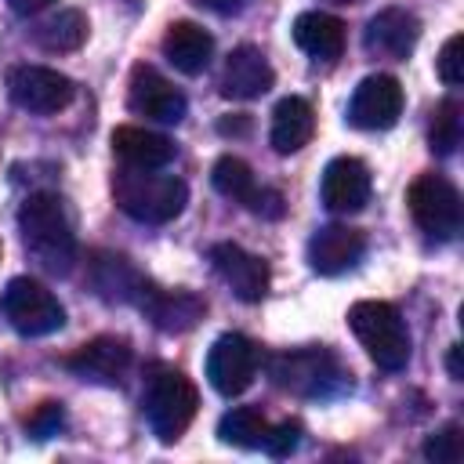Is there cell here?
I'll use <instances>...</instances> for the list:
<instances>
[{"label": "cell", "instance_id": "26", "mask_svg": "<svg viewBox=\"0 0 464 464\" xmlns=\"http://www.w3.org/2000/svg\"><path fill=\"white\" fill-rule=\"evenodd\" d=\"M141 276L127 265V257H116V254H102L94 261V286L109 297V301H134L138 290H141Z\"/></svg>", "mask_w": 464, "mask_h": 464}, {"label": "cell", "instance_id": "25", "mask_svg": "<svg viewBox=\"0 0 464 464\" xmlns=\"http://www.w3.org/2000/svg\"><path fill=\"white\" fill-rule=\"evenodd\" d=\"M268 420L257 406H232L221 420H218V439L225 446H239V450H254L265 442Z\"/></svg>", "mask_w": 464, "mask_h": 464}, {"label": "cell", "instance_id": "27", "mask_svg": "<svg viewBox=\"0 0 464 464\" xmlns=\"http://www.w3.org/2000/svg\"><path fill=\"white\" fill-rule=\"evenodd\" d=\"M460 130H464L460 105L457 102H442L435 109V120H431V149L442 152V156H450L460 145Z\"/></svg>", "mask_w": 464, "mask_h": 464}, {"label": "cell", "instance_id": "11", "mask_svg": "<svg viewBox=\"0 0 464 464\" xmlns=\"http://www.w3.org/2000/svg\"><path fill=\"white\" fill-rule=\"evenodd\" d=\"M210 181H214V188H218L225 199L246 207V210L257 214V218H283V210H286V207H283V196H279L276 188L257 185L250 163L239 160V156H221V160L214 163V170H210Z\"/></svg>", "mask_w": 464, "mask_h": 464}, {"label": "cell", "instance_id": "33", "mask_svg": "<svg viewBox=\"0 0 464 464\" xmlns=\"http://www.w3.org/2000/svg\"><path fill=\"white\" fill-rule=\"evenodd\" d=\"M7 4H11V11H14V14H36V11L51 7L54 0H7Z\"/></svg>", "mask_w": 464, "mask_h": 464}, {"label": "cell", "instance_id": "3", "mask_svg": "<svg viewBox=\"0 0 464 464\" xmlns=\"http://www.w3.org/2000/svg\"><path fill=\"white\" fill-rule=\"evenodd\" d=\"M348 326L377 366H384V370L406 366L410 330H406L395 304H388V301H355L348 308Z\"/></svg>", "mask_w": 464, "mask_h": 464}, {"label": "cell", "instance_id": "6", "mask_svg": "<svg viewBox=\"0 0 464 464\" xmlns=\"http://www.w3.org/2000/svg\"><path fill=\"white\" fill-rule=\"evenodd\" d=\"M268 373L279 388L294 392V395H334L344 388V370L337 366V359L323 348H301V352H283L268 362Z\"/></svg>", "mask_w": 464, "mask_h": 464}, {"label": "cell", "instance_id": "20", "mask_svg": "<svg viewBox=\"0 0 464 464\" xmlns=\"http://www.w3.org/2000/svg\"><path fill=\"white\" fill-rule=\"evenodd\" d=\"M112 152L123 160V167H141V170H160L178 156V145L167 134L145 130V127H116L112 130Z\"/></svg>", "mask_w": 464, "mask_h": 464}, {"label": "cell", "instance_id": "30", "mask_svg": "<svg viewBox=\"0 0 464 464\" xmlns=\"http://www.w3.org/2000/svg\"><path fill=\"white\" fill-rule=\"evenodd\" d=\"M297 442H301V424L297 420H283V424H268V431H265V450L272 453V457H286V453H294L297 450Z\"/></svg>", "mask_w": 464, "mask_h": 464}, {"label": "cell", "instance_id": "4", "mask_svg": "<svg viewBox=\"0 0 464 464\" xmlns=\"http://www.w3.org/2000/svg\"><path fill=\"white\" fill-rule=\"evenodd\" d=\"M145 420L160 442H178L199 410L196 384L178 370H156L145 384Z\"/></svg>", "mask_w": 464, "mask_h": 464}, {"label": "cell", "instance_id": "14", "mask_svg": "<svg viewBox=\"0 0 464 464\" xmlns=\"http://www.w3.org/2000/svg\"><path fill=\"white\" fill-rule=\"evenodd\" d=\"M417 40H420V22L413 11H402V7L377 11L362 29V47L373 58H388V62H406Z\"/></svg>", "mask_w": 464, "mask_h": 464}, {"label": "cell", "instance_id": "22", "mask_svg": "<svg viewBox=\"0 0 464 464\" xmlns=\"http://www.w3.org/2000/svg\"><path fill=\"white\" fill-rule=\"evenodd\" d=\"M312 134H315V109H312V102L290 94V98H283L272 109V130H268V138H272V149L279 156L301 152L312 141Z\"/></svg>", "mask_w": 464, "mask_h": 464}, {"label": "cell", "instance_id": "29", "mask_svg": "<svg viewBox=\"0 0 464 464\" xmlns=\"http://www.w3.org/2000/svg\"><path fill=\"white\" fill-rule=\"evenodd\" d=\"M435 69H439V80H442L446 87H460V83H464V36H460V33H453V36L442 44Z\"/></svg>", "mask_w": 464, "mask_h": 464}, {"label": "cell", "instance_id": "13", "mask_svg": "<svg viewBox=\"0 0 464 464\" xmlns=\"http://www.w3.org/2000/svg\"><path fill=\"white\" fill-rule=\"evenodd\" d=\"M370 192H373V181H370V170L362 160L355 156H337L326 163L323 170V181H319V199L326 210L334 214H355L370 203Z\"/></svg>", "mask_w": 464, "mask_h": 464}, {"label": "cell", "instance_id": "35", "mask_svg": "<svg viewBox=\"0 0 464 464\" xmlns=\"http://www.w3.org/2000/svg\"><path fill=\"white\" fill-rule=\"evenodd\" d=\"M218 127H221V134H243L246 130V120H221Z\"/></svg>", "mask_w": 464, "mask_h": 464}, {"label": "cell", "instance_id": "32", "mask_svg": "<svg viewBox=\"0 0 464 464\" xmlns=\"http://www.w3.org/2000/svg\"><path fill=\"white\" fill-rule=\"evenodd\" d=\"M192 4H199V7H207L214 14H236V11H243L246 0H192Z\"/></svg>", "mask_w": 464, "mask_h": 464}, {"label": "cell", "instance_id": "15", "mask_svg": "<svg viewBox=\"0 0 464 464\" xmlns=\"http://www.w3.org/2000/svg\"><path fill=\"white\" fill-rule=\"evenodd\" d=\"M210 265L221 276V283L239 297V301H261L268 294V265L243 250L239 243H214L210 246Z\"/></svg>", "mask_w": 464, "mask_h": 464}, {"label": "cell", "instance_id": "9", "mask_svg": "<svg viewBox=\"0 0 464 464\" xmlns=\"http://www.w3.org/2000/svg\"><path fill=\"white\" fill-rule=\"evenodd\" d=\"M7 94H11V102L18 109L36 112V116H51V112H62L76 98V87L58 69H47V65H14L7 72Z\"/></svg>", "mask_w": 464, "mask_h": 464}, {"label": "cell", "instance_id": "19", "mask_svg": "<svg viewBox=\"0 0 464 464\" xmlns=\"http://www.w3.org/2000/svg\"><path fill=\"white\" fill-rule=\"evenodd\" d=\"M276 72L268 65V58L243 44L236 47L228 58H225V69H221V94L225 98H239V102H250V98H261L268 87H272Z\"/></svg>", "mask_w": 464, "mask_h": 464}, {"label": "cell", "instance_id": "28", "mask_svg": "<svg viewBox=\"0 0 464 464\" xmlns=\"http://www.w3.org/2000/svg\"><path fill=\"white\" fill-rule=\"evenodd\" d=\"M424 457L435 460V464H457L464 457V435H460V428L450 424V428L428 435L424 439Z\"/></svg>", "mask_w": 464, "mask_h": 464}, {"label": "cell", "instance_id": "23", "mask_svg": "<svg viewBox=\"0 0 464 464\" xmlns=\"http://www.w3.org/2000/svg\"><path fill=\"white\" fill-rule=\"evenodd\" d=\"M294 44L304 54H312L319 62H330L344 47V22L326 14V11H301L294 18Z\"/></svg>", "mask_w": 464, "mask_h": 464}, {"label": "cell", "instance_id": "8", "mask_svg": "<svg viewBox=\"0 0 464 464\" xmlns=\"http://www.w3.org/2000/svg\"><path fill=\"white\" fill-rule=\"evenodd\" d=\"M257 366H261V352L243 334H221L207 352V381L225 399L243 395L254 384Z\"/></svg>", "mask_w": 464, "mask_h": 464}, {"label": "cell", "instance_id": "10", "mask_svg": "<svg viewBox=\"0 0 464 464\" xmlns=\"http://www.w3.org/2000/svg\"><path fill=\"white\" fill-rule=\"evenodd\" d=\"M402 116V83L388 72L359 80L348 98V123L359 130H388Z\"/></svg>", "mask_w": 464, "mask_h": 464}, {"label": "cell", "instance_id": "12", "mask_svg": "<svg viewBox=\"0 0 464 464\" xmlns=\"http://www.w3.org/2000/svg\"><path fill=\"white\" fill-rule=\"evenodd\" d=\"M127 105H130V112L160 120V123H178L188 109L185 94L152 65H134L130 83H127Z\"/></svg>", "mask_w": 464, "mask_h": 464}, {"label": "cell", "instance_id": "18", "mask_svg": "<svg viewBox=\"0 0 464 464\" xmlns=\"http://www.w3.org/2000/svg\"><path fill=\"white\" fill-rule=\"evenodd\" d=\"M362 250H366V239H362L359 228H352V225H323L308 239V265L319 276H341V272L355 268Z\"/></svg>", "mask_w": 464, "mask_h": 464}, {"label": "cell", "instance_id": "7", "mask_svg": "<svg viewBox=\"0 0 464 464\" xmlns=\"http://www.w3.org/2000/svg\"><path fill=\"white\" fill-rule=\"evenodd\" d=\"M406 203L413 221L435 236V239H453L460 232L464 221V207H460V192L453 188V181H446L442 174H420L410 181L406 188Z\"/></svg>", "mask_w": 464, "mask_h": 464}, {"label": "cell", "instance_id": "2", "mask_svg": "<svg viewBox=\"0 0 464 464\" xmlns=\"http://www.w3.org/2000/svg\"><path fill=\"white\" fill-rule=\"evenodd\" d=\"M112 199L127 218H134L141 225H167L185 210L188 185L181 178H174V174L123 167L112 178Z\"/></svg>", "mask_w": 464, "mask_h": 464}, {"label": "cell", "instance_id": "24", "mask_svg": "<svg viewBox=\"0 0 464 464\" xmlns=\"http://www.w3.org/2000/svg\"><path fill=\"white\" fill-rule=\"evenodd\" d=\"M33 40H36L44 51H58V54L76 51V47L87 40V18H83V11L65 7V11H58V14L44 18V22L33 29Z\"/></svg>", "mask_w": 464, "mask_h": 464}, {"label": "cell", "instance_id": "1", "mask_svg": "<svg viewBox=\"0 0 464 464\" xmlns=\"http://www.w3.org/2000/svg\"><path fill=\"white\" fill-rule=\"evenodd\" d=\"M18 232H22V243L40 268H47L51 276H65L72 268L76 236H72V221L65 214L62 196L33 192L18 210Z\"/></svg>", "mask_w": 464, "mask_h": 464}, {"label": "cell", "instance_id": "17", "mask_svg": "<svg viewBox=\"0 0 464 464\" xmlns=\"http://www.w3.org/2000/svg\"><path fill=\"white\" fill-rule=\"evenodd\" d=\"M65 366L91 384H120V377L130 366V348L123 337H94L80 344L72 355H65Z\"/></svg>", "mask_w": 464, "mask_h": 464}, {"label": "cell", "instance_id": "31", "mask_svg": "<svg viewBox=\"0 0 464 464\" xmlns=\"http://www.w3.org/2000/svg\"><path fill=\"white\" fill-rule=\"evenodd\" d=\"M58 428H62V402H44V406L29 417V431H33L36 439L54 435Z\"/></svg>", "mask_w": 464, "mask_h": 464}, {"label": "cell", "instance_id": "5", "mask_svg": "<svg viewBox=\"0 0 464 464\" xmlns=\"http://www.w3.org/2000/svg\"><path fill=\"white\" fill-rule=\"evenodd\" d=\"M0 312H4L7 326L18 330L22 337L54 334V330H62V323H65V308L58 304V297H54L44 283H36V279H29V276H18V279H11V283L4 286V294H0Z\"/></svg>", "mask_w": 464, "mask_h": 464}, {"label": "cell", "instance_id": "21", "mask_svg": "<svg viewBox=\"0 0 464 464\" xmlns=\"http://www.w3.org/2000/svg\"><path fill=\"white\" fill-rule=\"evenodd\" d=\"M163 58L185 72V76H199L210 58H214V36L196 25V22H174L167 33H163Z\"/></svg>", "mask_w": 464, "mask_h": 464}, {"label": "cell", "instance_id": "16", "mask_svg": "<svg viewBox=\"0 0 464 464\" xmlns=\"http://www.w3.org/2000/svg\"><path fill=\"white\" fill-rule=\"evenodd\" d=\"M134 304H138V308L152 319V326L163 330V334H185V330H192V326L203 319V312H207V304H203L196 294H188V290H160V286H152V283H141Z\"/></svg>", "mask_w": 464, "mask_h": 464}, {"label": "cell", "instance_id": "34", "mask_svg": "<svg viewBox=\"0 0 464 464\" xmlns=\"http://www.w3.org/2000/svg\"><path fill=\"white\" fill-rule=\"evenodd\" d=\"M446 366H450V377H453V381H460V377H464V370H460V348H457V344L450 348V359H446Z\"/></svg>", "mask_w": 464, "mask_h": 464}, {"label": "cell", "instance_id": "36", "mask_svg": "<svg viewBox=\"0 0 464 464\" xmlns=\"http://www.w3.org/2000/svg\"><path fill=\"white\" fill-rule=\"evenodd\" d=\"M337 4H348V0H337Z\"/></svg>", "mask_w": 464, "mask_h": 464}]
</instances>
